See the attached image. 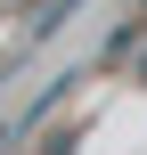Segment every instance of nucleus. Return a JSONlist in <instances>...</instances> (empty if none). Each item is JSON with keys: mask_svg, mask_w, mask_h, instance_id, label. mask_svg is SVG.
Segmentation results:
<instances>
[{"mask_svg": "<svg viewBox=\"0 0 147 155\" xmlns=\"http://www.w3.org/2000/svg\"><path fill=\"white\" fill-rule=\"evenodd\" d=\"M41 155H74V131H57V139H49V147H41Z\"/></svg>", "mask_w": 147, "mask_h": 155, "instance_id": "obj_1", "label": "nucleus"}, {"mask_svg": "<svg viewBox=\"0 0 147 155\" xmlns=\"http://www.w3.org/2000/svg\"><path fill=\"white\" fill-rule=\"evenodd\" d=\"M41 8H74V0H41Z\"/></svg>", "mask_w": 147, "mask_h": 155, "instance_id": "obj_2", "label": "nucleus"}, {"mask_svg": "<svg viewBox=\"0 0 147 155\" xmlns=\"http://www.w3.org/2000/svg\"><path fill=\"white\" fill-rule=\"evenodd\" d=\"M139 74H147V57H139Z\"/></svg>", "mask_w": 147, "mask_h": 155, "instance_id": "obj_3", "label": "nucleus"}]
</instances>
